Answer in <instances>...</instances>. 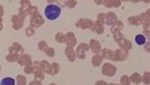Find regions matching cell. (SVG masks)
<instances>
[{
  "label": "cell",
  "instance_id": "obj_2",
  "mask_svg": "<svg viewBox=\"0 0 150 85\" xmlns=\"http://www.w3.org/2000/svg\"><path fill=\"white\" fill-rule=\"evenodd\" d=\"M135 42L138 45H144L146 44V37L143 35H137L135 38Z\"/></svg>",
  "mask_w": 150,
  "mask_h": 85
},
{
  "label": "cell",
  "instance_id": "obj_3",
  "mask_svg": "<svg viewBox=\"0 0 150 85\" xmlns=\"http://www.w3.org/2000/svg\"><path fill=\"white\" fill-rule=\"evenodd\" d=\"M15 84H16V81L10 77L4 78L1 81V83H0V85H15Z\"/></svg>",
  "mask_w": 150,
  "mask_h": 85
},
{
  "label": "cell",
  "instance_id": "obj_1",
  "mask_svg": "<svg viewBox=\"0 0 150 85\" xmlns=\"http://www.w3.org/2000/svg\"><path fill=\"white\" fill-rule=\"evenodd\" d=\"M61 15V8L57 5H48L45 9V15L48 20H56Z\"/></svg>",
  "mask_w": 150,
  "mask_h": 85
}]
</instances>
